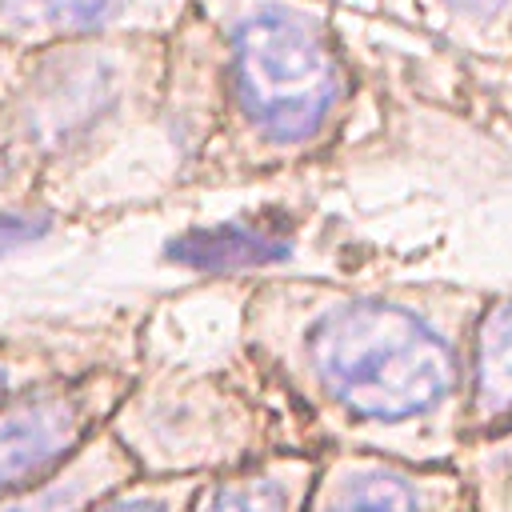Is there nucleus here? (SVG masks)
Returning a JSON list of instances; mask_svg holds the SVG:
<instances>
[{
    "label": "nucleus",
    "instance_id": "obj_3",
    "mask_svg": "<svg viewBox=\"0 0 512 512\" xmlns=\"http://www.w3.org/2000/svg\"><path fill=\"white\" fill-rule=\"evenodd\" d=\"M460 480L452 472H416L388 460H344L316 512H456Z\"/></svg>",
    "mask_w": 512,
    "mask_h": 512
},
{
    "label": "nucleus",
    "instance_id": "obj_9",
    "mask_svg": "<svg viewBox=\"0 0 512 512\" xmlns=\"http://www.w3.org/2000/svg\"><path fill=\"white\" fill-rule=\"evenodd\" d=\"M292 468H264V472H244L236 480H224L204 512H292Z\"/></svg>",
    "mask_w": 512,
    "mask_h": 512
},
{
    "label": "nucleus",
    "instance_id": "obj_2",
    "mask_svg": "<svg viewBox=\"0 0 512 512\" xmlns=\"http://www.w3.org/2000/svg\"><path fill=\"white\" fill-rule=\"evenodd\" d=\"M228 96L268 156L320 148L348 104L328 20L304 0H244L228 20Z\"/></svg>",
    "mask_w": 512,
    "mask_h": 512
},
{
    "label": "nucleus",
    "instance_id": "obj_6",
    "mask_svg": "<svg viewBox=\"0 0 512 512\" xmlns=\"http://www.w3.org/2000/svg\"><path fill=\"white\" fill-rule=\"evenodd\" d=\"M292 252V236L284 224L268 220H228V224H208L176 236L168 244V260L188 264V268H208V272H236V268H256V264H276Z\"/></svg>",
    "mask_w": 512,
    "mask_h": 512
},
{
    "label": "nucleus",
    "instance_id": "obj_5",
    "mask_svg": "<svg viewBox=\"0 0 512 512\" xmlns=\"http://www.w3.org/2000/svg\"><path fill=\"white\" fill-rule=\"evenodd\" d=\"M512 428V296L488 292L472 336L468 436H500Z\"/></svg>",
    "mask_w": 512,
    "mask_h": 512
},
{
    "label": "nucleus",
    "instance_id": "obj_8",
    "mask_svg": "<svg viewBox=\"0 0 512 512\" xmlns=\"http://www.w3.org/2000/svg\"><path fill=\"white\" fill-rule=\"evenodd\" d=\"M436 24L488 60H512V0H424Z\"/></svg>",
    "mask_w": 512,
    "mask_h": 512
},
{
    "label": "nucleus",
    "instance_id": "obj_14",
    "mask_svg": "<svg viewBox=\"0 0 512 512\" xmlns=\"http://www.w3.org/2000/svg\"><path fill=\"white\" fill-rule=\"evenodd\" d=\"M0 392H4V372H0Z\"/></svg>",
    "mask_w": 512,
    "mask_h": 512
},
{
    "label": "nucleus",
    "instance_id": "obj_12",
    "mask_svg": "<svg viewBox=\"0 0 512 512\" xmlns=\"http://www.w3.org/2000/svg\"><path fill=\"white\" fill-rule=\"evenodd\" d=\"M104 512H168V508L156 500H120V504H108Z\"/></svg>",
    "mask_w": 512,
    "mask_h": 512
},
{
    "label": "nucleus",
    "instance_id": "obj_13",
    "mask_svg": "<svg viewBox=\"0 0 512 512\" xmlns=\"http://www.w3.org/2000/svg\"><path fill=\"white\" fill-rule=\"evenodd\" d=\"M492 512H512V484L504 488V496H500V504H496Z\"/></svg>",
    "mask_w": 512,
    "mask_h": 512
},
{
    "label": "nucleus",
    "instance_id": "obj_4",
    "mask_svg": "<svg viewBox=\"0 0 512 512\" xmlns=\"http://www.w3.org/2000/svg\"><path fill=\"white\" fill-rule=\"evenodd\" d=\"M80 392H40L0 412V488L48 472L84 432Z\"/></svg>",
    "mask_w": 512,
    "mask_h": 512
},
{
    "label": "nucleus",
    "instance_id": "obj_11",
    "mask_svg": "<svg viewBox=\"0 0 512 512\" xmlns=\"http://www.w3.org/2000/svg\"><path fill=\"white\" fill-rule=\"evenodd\" d=\"M44 228L36 220H24V216H0V248L4 244H20V240H32L40 236Z\"/></svg>",
    "mask_w": 512,
    "mask_h": 512
},
{
    "label": "nucleus",
    "instance_id": "obj_7",
    "mask_svg": "<svg viewBox=\"0 0 512 512\" xmlns=\"http://www.w3.org/2000/svg\"><path fill=\"white\" fill-rule=\"evenodd\" d=\"M152 0H0V16L36 36H72L124 24Z\"/></svg>",
    "mask_w": 512,
    "mask_h": 512
},
{
    "label": "nucleus",
    "instance_id": "obj_1",
    "mask_svg": "<svg viewBox=\"0 0 512 512\" xmlns=\"http://www.w3.org/2000/svg\"><path fill=\"white\" fill-rule=\"evenodd\" d=\"M484 300L488 292L456 284L392 292L276 284L252 304V340L336 420L416 432L452 452L468 432Z\"/></svg>",
    "mask_w": 512,
    "mask_h": 512
},
{
    "label": "nucleus",
    "instance_id": "obj_10",
    "mask_svg": "<svg viewBox=\"0 0 512 512\" xmlns=\"http://www.w3.org/2000/svg\"><path fill=\"white\" fill-rule=\"evenodd\" d=\"M100 484H104L100 468L96 464H80L68 476L52 480L48 488H40V492H32V496H24V500H16V504H8L0 512H76L80 504H88L100 492Z\"/></svg>",
    "mask_w": 512,
    "mask_h": 512
}]
</instances>
